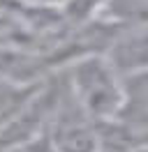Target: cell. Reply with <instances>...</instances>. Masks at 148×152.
Instances as JSON below:
<instances>
[{
  "instance_id": "obj_1",
  "label": "cell",
  "mask_w": 148,
  "mask_h": 152,
  "mask_svg": "<svg viewBox=\"0 0 148 152\" xmlns=\"http://www.w3.org/2000/svg\"><path fill=\"white\" fill-rule=\"evenodd\" d=\"M60 72L70 97L90 120L97 122L116 115L123 97V76L100 51L72 58Z\"/></svg>"
},
{
  "instance_id": "obj_2",
  "label": "cell",
  "mask_w": 148,
  "mask_h": 152,
  "mask_svg": "<svg viewBox=\"0 0 148 152\" xmlns=\"http://www.w3.org/2000/svg\"><path fill=\"white\" fill-rule=\"evenodd\" d=\"M120 76L148 72V35L146 26L116 28L100 51Z\"/></svg>"
},
{
  "instance_id": "obj_3",
  "label": "cell",
  "mask_w": 148,
  "mask_h": 152,
  "mask_svg": "<svg viewBox=\"0 0 148 152\" xmlns=\"http://www.w3.org/2000/svg\"><path fill=\"white\" fill-rule=\"evenodd\" d=\"M118 122L127 124L130 129L139 134H146L148 127V86H146V72L123 76V97L116 115Z\"/></svg>"
},
{
  "instance_id": "obj_4",
  "label": "cell",
  "mask_w": 148,
  "mask_h": 152,
  "mask_svg": "<svg viewBox=\"0 0 148 152\" xmlns=\"http://www.w3.org/2000/svg\"><path fill=\"white\" fill-rule=\"evenodd\" d=\"M95 21L111 28L146 26V0H102Z\"/></svg>"
},
{
  "instance_id": "obj_5",
  "label": "cell",
  "mask_w": 148,
  "mask_h": 152,
  "mask_svg": "<svg viewBox=\"0 0 148 152\" xmlns=\"http://www.w3.org/2000/svg\"><path fill=\"white\" fill-rule=\"evenodd\" d=\"M12 152H56V150L49 145V141L44 138V134H39V136H35V138H33V141L18 145L16 150H12Z\"/></svg>"
},
{
  "instance_id": "obj_6",
  "label": "cell",
  "mask_w": 148,
  "mask_h": 152,
  "mask_svg": "<svg viewBox=\"0 0 148 152\" xmlns=\"http://www.w3.org/2000/svg\"><path fill=\"white\" fill-rule=\"evenodd\" d=\"M130 152H146V145H139V148H132Z\"/></svg>"
},
{
  "instance_id": "obj_7",
  "label": "cell",
  "mask_w": 148,
  "mask_h": 152,
  "mask_svg": "<svg viewBox=\"0 0 148 152\" xmlns=\"http://www.w3.org/2000/svg\"><path fill=\"white\" fill-rule=\"evenodd\" d=\"M97 152H104V150H97Z\"/></svg>"
}]
</instances>
